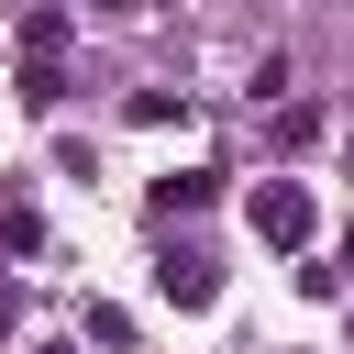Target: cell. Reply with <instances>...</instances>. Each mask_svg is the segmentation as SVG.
Wrapping results in <instances>:
<instances>
[{
    "label": "cell",
    "instance_id": "obj_1",
    "mask_svg": "<svg viewBox=\"0 0 354 354\" xmlns=\"http://www.w3.org/2000/svg\"><path fill=\"white\" fill-rule=\"evenodd\" d=\"M66 44H77V11H55V0L22 11V100H33V111L66 88Z\"/></svg>",
    "mask_w": 354,
    "mask_h": 354
},
{
    "label": "cell",
    "instance_id": "obj_2",
    "mask_svg": "<svg viewBox=\"0 0 354 354\" xmlns=\"http://www.w3.org/2000/svg\"><path fill=\"white\" fill-rule=\"evenodd\" d=\"M254 243H277V254L310 243V188H299V177H266V188H254Z\"/></svg>",
    "mask_w": 354,
    "mask_h": 354
},
{
    "label": "cell",
    "instance_id": "obj_3",
    "mask_svg": "<svg viewBox=\"0 0 354 354\" xmlns=\"http://www.w3.org/2000/svg\"><path fill=\"white\" fill-rule=\"evenodd\" d=\"M155 299H166V310H210V299H221V266H210V254H166V266H155Z\"/></svg>",
    "mask_w": 354,
    "mask_h": 354
},
{
    "label": "cell",
    "instance_id": "obj_4",
    "mask_svg": "<svg viewBox=\"0 0 354 354\" xmlns=\"http://www.w3.org/2000/svg\"><path fill=\"white\" fill-rule=\"evenodd\" d=\"M144 210H155V221H177V210H210V166H177V177H155V188H144Z\"/></svg>",
    "mask_w": 354,
    "mask_h": 354
},
{
    "label": "cell",
    "instance_id": "obj_5",
    "mask_svg": "<svg viewBox=\"0 0 354 354\" xmlns=\"http://www.w3.org/2000/svg\"><path fill=\"white\" fill-rule=\"evenodd\" d=\"M277 144H288V155H299V144H321V111H310V100H288V111H277Z\"/></svg>",
    "mask_w": 354,
    "mask_h": 354
},
{
    "label": "cell",
    "instance_id": "obj_6",
    "mask_svg": "<svg viewBox=\"0 0 354 354\" xmlns=\"http://www.w3.org/2000/svg\"><path fill=\"white\" fill-rule=\"evenodd\" d=\"M343 266H354V232H343Z\"/></svg>",
    "mask_w": 354,
    "mask_h": 354
},
{
    "label": "cell",
    "instance_id": "obj_7",
    "mask_svg": "<svg viewBox=\"0 0 354 354\" xmlns=\"http://www.w3.org/2000/svg\"><path fill=\"white\" fill-rule=\"evenodd\" d=\"M33 354H66V343H33Z\"/></svg>",
    "mask_w": 354,
    "mask_h": 354
}]
</instances>
